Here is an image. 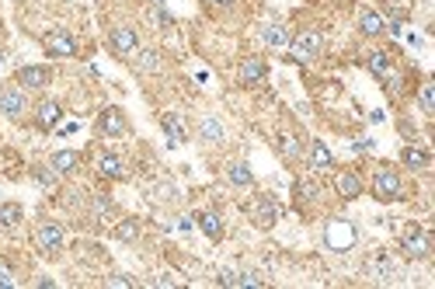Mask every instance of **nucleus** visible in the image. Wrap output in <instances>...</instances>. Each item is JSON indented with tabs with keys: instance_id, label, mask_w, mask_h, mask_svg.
I'll list each match as a JSON object with an SVG mask.
<instances>
[{
	"instance_id": "16",
	"label": "nucleus",
	"mask_w": 435,
	"mask_h": 289,
	"mask_svg": "<svg viewBox=\"0 0 435 289\" xmlns=\"http://www.w3.org/2000/svg\"><path fill=\"white\" fill-rule=\"evenodd\" d=\"M401 244H404V255L408 258H429V234L418 230V227H408L401 234Z\"/></svg>"
},
{
	"instance_id": "9",
	"label": "nucleus",
	"mask_w": 435,
	"mask_h": 289,
	"mask_svg": "<svg viewBox=\"0 0 435 289\" xmlns=\"http://www.w3.org/2000/svg\"><path fill=\"white\" fill-rule=\"evenodd\" d=\"M42 49L53 60H70V56H77V39L67 28H53V32L42 35Z\"/></svg>"
},
{
	"instance_id": "13",
	"label": "nucleus",
	"mask_w": 435,
	"mask_h": 289,
	"mask_svg": "<svg viewBox=\"0 0 435 289\" xmlns=\"http://www.w3.org/2000/svg\"><path fill=\"white\" fill-rule=\"evenodd\" d=\"M60 119H63V105H60V101L42 98V101L35 105V129H39V133H53Z\"/></svg>"
},
{
	"instance_id": "32",
	"label": "nucleus",
	"mask_w": 435,
	"mask_h": 289,
	"mask_svg": "<svg viewBox=\"0 0 435 289\" xmlns=\"http://www.w3.org/2000/svg\"><path fill=\"white\" fill-rule=\"evenodd\" d=\"M115 237H119V241H126V244H129V241H136V237H140V220H133V216H129V220H119Z\"/></svg>"
},
{
	"instance_id": "5",
	"label": "nucleus",
	"mask_w": 435,
	"mask_h": 289,
	"mask_svg": "<svg viewBox=\"0 0 435 289\" xmlns=\"http://www.w3.org/2000/svg\"><path fill=\"white\" fill-rule=\"evenodd\" d=\"M0 115L11 119V122H25V115H28V95L14 81L0 88Z\"/></svg>"
},
{
	"instance_id": "31",
	"label": "nucleus",
	"mask_w": 435,
	"mask_h": 289,
	"mask_svg": "<svg viewBox=\"0 0 435 289\" xmlns=\"http://www.w3.org/2000/svg\"><path fill=\"white\" fill-rule=\"evenodd\" d=\"M279 154H282L286 161H300V140L289 136V133H282V136H279Z\"/></svg>"
},
{
	"instance_id": "39",
	"label": "nucleus",
	"mask_w": 435,
	"mask_h": 289,
	"mask_svg": "<svg viewBox=\"0 0 435 289\" xmlns=\"http://www.w3.org/2000/svg\"><path fill=\"white\" fill-rule=\"evenodd\" d=\"M0 67H4V60H0Z\"/></svg>"
},
{
	"instance_id": "19",
	"label": "nucleus",
	"mask_w": 435,
	"mask_h": 289,
	"mask_svg": "<svg viewBox=\"0 0 435 289\" xmlns=\"http://www.w3.org/2000/svg\"><path fill=\"white\" fill-rule=\"evenodd\" d=\"M49 168H53L60 178H70V175L81 168V154H77V150H56V154L49 157Z\"/></svg>"
},
{
	"instance_id": "24",
	"label": "nucleus",
	"mask_w": 435,
	"mask_h": 289,
	"mask_svg": "<svg viewBox=\"0 0 435 289\" xmlns=\"http://www.w3.org/2000/svg\"><path fill=\"white\" fill-rule=\"evenodd\" d=\"M366 272H369L373 279H380V283H394V279H397V269L387 262V255H373V258L366 262Z\"/></svg>"
},
{
	"instance_id": "26",
	"label": "nucleus",
	"mask_w": 435,
	"mask_h": 289,
	"mask_svg": "<svg viewBox=\"0 0 435 289\" xmlns=\"http://www.w3.org/2000/svg\"><path fill=\"white\" fill-rule=\"evenodd\" d=\"M261 39H265V46H272V49H282V46H289V28L286 25H279V21H268L265 28H261Z\"/></svg>"
},
{
	"instance_id": "1",
	"label": "nucleus",
	"mask_w": 435,
	"mask_h": 289,
	"mask_svg": "<svg viewBox=\"0 0 435 289\" xmlns=\"http://www.w3.org/2000/svg\"><path fill=\"white\" fill-rule=\"evenodd\" d=\"M32 244L42 258H60L63 244H67V230L56 223V220H39L32 227Z\"/></svg>"
},
{
	"instance_id": "2",
	"label": "nucleus",
	"mask_w": 435,
	"mask_h": 289,
	"mask_svg": "<svg viewBox=\"0 0 435 289\" xmlns=\"http://www.w3.org/2000/svg\"><path fill=\"white\" fill-rule=\"evenodd\" d=\"M373 199L376 202H401V199H408V185H404L397 168H390V164L376 168V175H373Z\"/></svg>"
},
{
	"instance_id": "3",
	"label": "nucleus",
	"mask_w": 435,
	"mask_h": 289,
	"mask_svg": "<svg viewBox=\"0 0 435 289\" xmlns=\"http://www.w3.org/2000/svg\"><path fill=\"white\" fill-rule=\"evenodd\" d=\"M248 216H251V223L258 227V230H272L275 223H279V216H282V206L275 202V195L261 192L251 199V206H248Z\"/></svg>"
},
{
	"instance_id": "10",
	"label": "nucleus",
	"mask_w": 435,
	"mask_h": 289,
	"mask_svg": "<svg viewBox=\"0 0 435 289\" xmlns=\"http://www.w3.org/2000/svg\"><path fill=\"white\" fill-rule=\"evenodd\" d=\"M195 140H199L202 147H223V143H227V126H223V119H220V115H202V119L195 122Z\"/></svg>"
},
{
	"instance_id": "6",
	"label": "nucleus",
	"mask_w": 435,
	"mask_h": 289,
	"mask_svg": "<svg viewBox=\"0 0 435 289\" xmlns=\"http://www.w3.org/2000/svg\"><path fill=\"white\" fill-rule=\"evenodd\" d=\"M94 129H98V136H105V140H122V136H129V119H126V112H122L119 105H108V108L98 115Z\"/></svg>"
},
{
	"instance_id": "36",
	"label": "nucleus",
	"mask_w": 435,
	"mask_h": 289,
	"mask_svg": "<svg viewBox=\"0 0 435 289\" xmlns=\"http://www.w3.org/2000/svg\"><path fill=\"white\" fill-rule=\"evenodd\" d=\"M0 286H14V276L4 269V262H0Z\"/></svg>"
},
{
	"instance_id": "20",
	"label": "nucleus",
	"mask_w": 435,
	"mask_h": 289,
	"mask_svg": "<svg viewBox=\"0 0 435 289\" xmlns=\"http://www.w3.org/2000/svg\"><path fill=\"white\" fill-rule=\"evenodd\" d=\"M307 157H310V168H314V171H331V168H335V157H331V150H328L324 140H310Z\"/></svg>"
},
{
	"instance_id": "27",
	"label": "nucleus",
	"mask_w": 435,
	"mask_h": 289,
	"mask_svg": "<svg viewBox=\"0 0 435 289\" xmlns=\"http://www.w3.org/2000/svg\"><path fill=\"white\" fill-rule=\"evenodd\" d=\"M401 164L411 168V171H429L432 161H429V154H425L422 147H411V143H408V147H401Z\"/></svg>"
},
{
	"instance_id": "25",
	"label": "nucleus",
	"mask_w": 435,
	"mask_h": 289,
	"mask_svg": "<svg viewBox=\"0 0 435 289\" xmlns=\"http://www.w3.org/2000/svg\"><path fill=\"white\" fill-rule=\"evenodd\" d=\"M161 126H164V133H168V140H171L174 147H178V143H188V129H185V122L178 119V112H164V115H161Z\"/></svg>"
},
{
	"instance_id": "17",
	"label": "nucleus",
	"mask_w": 435,
	"mask_h": 289,
	"mask_svg": "<svg viewBox=\"0 0 435 289\" xmlns=\"http://www.w3.org/2000/svg\"><path fill=\"white\" fill-rule=\"evenodd\" d=\"M133 70H136L140 77L161 74V70H164V56H161L157 49H136V56H133Z\"/></svg>"
},
{
	"instance_id": "35",
	"label": "nucleus",
	"mask_w": 435,
	"mask_h": 289,
	"mask_svg": "<svg viewBox=\"0 0 435 289\" xmlns=\"http://www.w3.org/2000/svg\"><path fill=\"white\" fill-rule=\"evenodd\" d=\"M108 286H136V279H133V276H112Z\"/></svg>"
},
{
	"instance_id": "18",
	"label": "nucleus",
	"mask_w": 435,
	"mask_h": 289,
	"mask_svg": "<svg viewBox=\"0 0 435 289\" xmlns=\"http://www.w3.org/2000/svg\"><path fill=\"white\" fill-rule=\"evenodd\" d=\"M98 175L108 178V182H126L129 178V168H126V161L119 154H101L98 157Z\"/></svg>"
},
{
	"instance_id": "8",
	"label": "nucleus",
	"mask_w": 435,
	"mask_h": 289,
	"mask_svg": "<svg viewBox=\"0 0 435 289\" xmlns=\"http://www.w3.org/2000/svg\"><path fill=\"white\" fill-rule=\"evenodd\" d=\"M108 49H112V56H119V60H133L136 49H140L136 28H133V25H115V28L108 32Z\"/></svg>"
},
{
	"instance_id": "21",
	"label": "nucleus",
	"mask_w": 435,
	"mask_h": 289,
	"mask_svg": "<svg viewBox=\"0 0 435 289\" xmlns=\"http://www.w3.org/2000/svg\"><path fill=\"white\" fill-rule=\"evenodd\" d=\"M195 223H199V230L216 244V241H223V216L216 213V209H206V213H199L195 216Z\"/></svg>"
},
{
	"instance_id": "11",
	"label": "nucleus",
	"mask_w": 435,
	"mask_h": 289,
	"mask_svg": "<svg viewBox=\"0 0 435 289\" xmlns=\"http://www.w3.org/2000/svg\"><path fill=\"white\" fill-rule=\"evenodd\" d=\"M49 81H53V70L42 67V63H28V67H21V70L14 74V84L25 88V91H46Z\"/></svg>"
},
{
	"instance_id": "7",
	"label": "nucleus",
	"mask_w": 435,
	"mask_h": 289,
	"mask_svg": "<svg viewBox=\"0 0 435 289\" xmlns=\"http://www.w3.org/2000/svg\"><path fill=\"white\" fill-rule=\"evenodd\" d=\"M355 241H359V230L352 220H328L324 223V244L331 251H348Z\"/></svg>"
},
{
	"instance_id": "28",
	"label": "nucleus",
	"mask_w": 435,
	"mask_h": 289,
	"mask_svg": "<svg viewBox=\"0 0 435 289\" xmlns=\"http://www.w3.org/2000/svg\"><path fill=\"white\" fill-rule=\"evenodd\" d=\"M21 216H25L21 202H0V230L18 227V223H21Z\"/></svg>"
},
{
	"instance_id": "22",
	"label": "nucleus",
	"mask_w": 435,
	"mask_h": 289,
	"mask_svg": "<svg viewBox=\"0 0 435 289\" xmlns=\"http://www.w3.org/2000/svg\"><path fill=\"white\" fill-rule=\"evenodd\" d=\"M359 32H362L366 39H380V35L387 32V21H383L376 11L362 7V11H359Z\"/></svg>"
},
{
	"instance_id": "37",
	"label": "nucleus",
	"mask_w": 435,
	"mask_h": 289,
	"mask_svg": "<svg viewBox=\"0 0 435 289\" xmlns=\"http://www.w3.org/2000/svg\"><path fill=\"white\" fill-rule=\"evenodd\" d=\"M192 223H195L192 216H181V220H178V227H181V230H192Z\"/></svg>"
},
{
	"instance_id": "30",
	"label": "nucleus",
	"mask_w": 435,
	"mask_h": 289,
	"mask_svg": "<svg viewBox=\"0 0 435 289\" xmlns=\"http://www.w3.org/2000/svg\"><path fill=\"white\" fill-rule=\"evenodd\" d=\"M366 67H369V74L387 77V74H390V56H387V53H369V56H366Z\"/></svg>"
},
{
	"instance_id": "12",
	"label": "nucleus",
	"mask_w": 435,
	"mask_h": 289,
	"mask_svg": "<svg viewBox=\"0 0 435 289\" xmlns=\"http://www.w3.org/2000/svg\"><path fill=\"white\" fill-rule=\"evenodd\" d=\"M265 77H268V63H265V56H244V60H241V67H237V81H241V88H258Z\"/></svg>"
},
{
	"instance_id": "29",
	"label": "nucleus",
	"mask_w": 435,
	"mask_h": 289,
	"mask_svg": "<svg viewBox=\"0 0 435 289\" xmlns=\"http://www.w3.org/2000/svg\"><path fill=\"white\" fill-rule=\"evenodd\" d=\"M32 182H35L39 189H53V185L60 182V175H56L49 164H35V168H32Z\"/></svg>"
},
{
	"instance_id": "14",
	"label": "nucleus",
	"mask_w": 435,
	"mask_h": 289,
	"mask_svg": "<svg viewBox=\"0 0 435 289\" xmlns=\"http://www.w3.org/2000/svg\"><path fill=\"white\" fill-rule=\"evenodd\" d=\"M335 189H338V195H342L345 202H355L359 195L366 192V182H362V175H359L355 168H345V171L335 175Z\"/></svg>"
},
{
	"instance_id": "38",
	"label": "nucleus",
	"mask_w": 435,
	"mask_h": 289,
	"mask_svg": "<svg viewBox=\"0 0 435 289\" xmlns=\"http://www.w3.org/2000/svg\"><path fill=\"white\" fill-rule=\"evenodd\" d=\"M157 4H164V0H157Z\"/></svg>"
},
{
	"instance_id": "23",
	"label": "nucleus",
	"mask_w": 435,
	"mask_h": 289,
	"mask_svg": "<svg viewBox=\"0 0 435 289\" xmlns=\"http://www.w3.org/2000/svg\"><path fill=\"white\" fill-rule=\"evenodd\" d=\"M227 182L237 189H251L255 185V171L248 168V161H230L227 164Z\"/></svg>"
},
{
	"instance_id": "33",
	"label": "nucleus",
	"mask_w": 435,
	"mask_h": 289,
	"mask_svg": "<svg viewBox=\"0 0 435 289\" xmlns=\"http://www.w3.org/2000/svg\"><path fill=\"white\" fill-rule=\"evenodd\" d=\"M91 213H94V220H105V216L115 213V202H112L108 195H94V199H91Z\"/></svg>"
},
{
	"instance_id": "34",
	"label": "nucleus",
	"mask_w": 435,
	"mask_h": 289,
	"mask_svg": "<svg viewBox=\"0 0 435 289\" xmlns=\"http://www.w3.org/2000/svg\"><path fill=\"white\" fill-rule=\"evenodd\" d=\"M418 108L425 112V115H432L435 112V84H422V91H418Z\"/></svg>"
},
{
	"instance_id": "15",
	"label": "nucleus",
	"mask_w": 435,
	"mask_h": 289,
	"mask_svg": "<svg viewBox=\"0 0 435 289\" xmlns=\"http://www.w3.org/2000/svg\"><path fill=\"white\" fill-rule=\"evenodd\" d=\"M147 199L157 202V206H178L181 202V189H178V182H171V178H157V182L147 185Z\"/></svg>"
},
{
	"instance_id": "4",
	"label": "nucleus",
	"mask_w": 435,
	"mask_h": 289,
	"mask_svg": "<svg viewBox=\"0 0 435 289\" xmlns=\"http://www.w3.org/2000/svg\"><path fill=\"white\" fill-rule=\"evenodd\" d=\"M289 49L300 63L317 60L324 53V32L321 28H303V32H296V39H289Z\"/></svg>"
}]
</instances>
